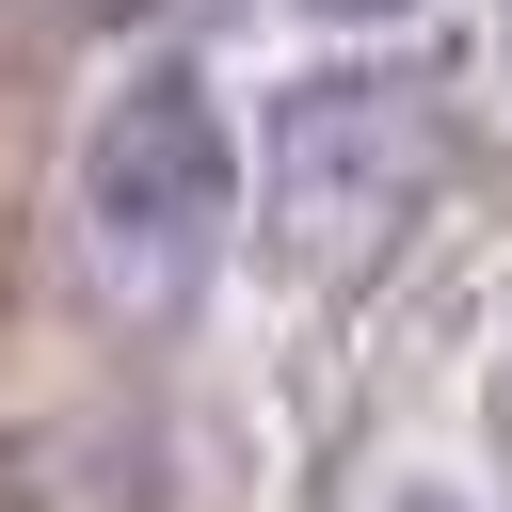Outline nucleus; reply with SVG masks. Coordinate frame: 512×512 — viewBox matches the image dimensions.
<instances>
[{
  "mask_svg": "<svg viewBox=\"0 0 512 512\" xmlns=\"http://www.w3.org/2000/svg\"><path fill=\"white\" fill-rule=\"evenodd\" d=\"M416 192H432V96L416 80H304L272 112V256L288 272L384 256Z\"/></svg>",
  "mask_w": 512,
  "mask_h": 512,
  "instance_id": "obj_2",
  "label": "nucleus"
},
{
  "mask_svg": "<svg viewBox=\"0 0 512 512\" xmlns=\"http://www.w3.org/2000/svg\"><path fill=\"white\" fill-rule=\"evenodd\" d=\"M304 16H416V0H304Z\"/></svg>",
  "mask_w": 512,
  "mask_h": 512,
  "instance_id": "obj_3",
  "label": "nucleus"
},
{
  "mask_svg": "<svg viewBox=\"0 0 512 512\" xmlns=\"http://www.w3.org/2000/svg\"><path fill=\"white\" fill-rule=\"evenodd\" d=\"M64 208H80V256H96L112 288L176 304V288L240 240V128H224L208 64H128V80L80 112Z\"/></svg>",
  "mask_w": 512,
  "mask_h": 512,
  "instance_id": "obj_1",
  "label": "nucleus"
},
{
  "mask_svg": "<svg viewBox=\"0 0 512 512\" xmlns=\"http://www.w3.org/2000/svg\"><path fill=\"white\" fill-rule=\"evenodd\" d=\"M400 512H464V496H400Z\"/></svg>",
  "mask_w": 512,
  "mask_h": 512,
  "instance_id": "obj_4",
  "label": "nucleus"
}]
</instances>
